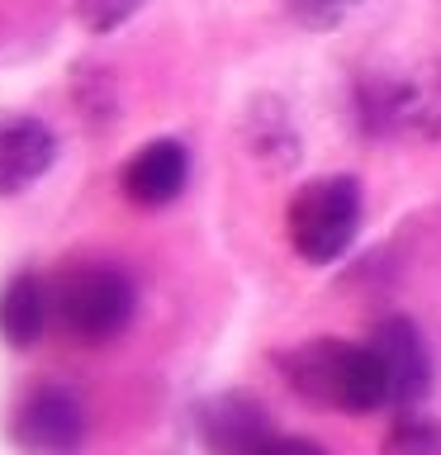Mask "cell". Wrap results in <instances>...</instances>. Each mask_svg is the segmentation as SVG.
Wrapping results in <instances>:
<instances>
[{
	"label": "cell",
	"instance_id": "obj_12",
	"mask_svg": "<svg viewBox=\"0 0 441 455\" xmlns=\"http://www.w3.org/2000/svg\"><path fill=\"white\" fill-rule=\"evenodd\" d=\"M356 5H361V0H285L290 20H294L299 28H313V34H323V28H337Z\"/></svg>",
	"mask_w": 441,
	"mask_h": 455
},
{
	"label": "cell",
	"instance_id": "obj_5",
	"mask_svg": "<svg viewBox=\"0 0 441 455\" xmlns=\"http://www.w3.org/2000/svg\"><path fill=\"white\" fill-rule=\"evenodd\" d=\"M361 119L375 133L441 138V67L361 85Z\"/></svg>",
	"mask_w": 441,
	"mask_h": 455
},
{
	"label": "cell",
	"instance_id": "obj_4",
	"mask_svg": "<svg viewBox=\"0 0 441 455\" xmlns=\"http://www.w3.org/2000/svg\"><path fill=\"white\" fill-rule=\"evenodd\" d=\"M10 441L24 455H81L85 408L62 384H28L10 408Z\"/></svg>",
	"mask_w": 441,
	"mask_h": 455
},
{
	"label": "cell",
	"instance_id": "obj_13",
	"mask_svg": "<svg viewBox=\"0 0 441 455\" xmlns=\"http://www.w3.org/2000/svg\"><path fill=\"white\" fill-rule=\"evenodd\" d=\"M138 10H142V0H76L85 34H114V28L128 24Z\"/></svg>",
	"mask_w": 441,
	"mask_h": 455
},
{
	"label": "cell",
	"instance_id": "obj_14",
	"mask_svg": "<svg viewBox=\"0 0 441 455\" xmlns=\"http://www.w3.org/2000/svg\"><path fill=\"white\" fill-rule=\"evenodd\" d=\"M256 455H323V446H313L304 436H270Z\"/></svg>",
	"mask_w": 441,
	"mask_h": 455
},
{
	"label": "cell",
	"instance_id": "obj_6",
	"mask_svg": "<svg viewBox=\"0 0 441 455\" xmlns=\"http://www.w3.org/2000/svg\"><path fill=\"white\" fill-rule=\"evenodd\" d=\"M365 347L375 351L380 375H384V394H389V408L408 412L432 384V355H427V341L418 332V323L404 318V313H389L370 327Z\"/></svg>",
	"mask_w": 441,
	"mask_h": 455
},
{
	"label": "cell",
	"instance_id": "obj_3",
	"mask_svg": "<svg viewBox=\"0 0 441 455\" xmlns=\"http://www.w3.org/2000/svg\"><path fill=\"white\" fill-rule=\"evenodd\" d=\"M361 185L351 176H323L309 180L304 190L290 199L285 209V233L290 247L304 256L309 266H327L356 242L361 228Z\"/></svg>",
	"mask_w": 441,
	"mask_h": 455
},
{
	"label": "cell",
	"instance_id": "obj_7",
	"mask_svg": "<svg viewBox=\"0 0 441 455\" xmlns=\"http://www.w3.org/2000/svg\"><path fill=\"white\" fill-rule=\"evenodd\" d=\"M195 432L213 455H256L270 441V418L252 394H213L195 408Z\"/></svg>",
	"mask_w": 441,
	"mask_h": 455
},
{
	"label": "cell",
	"instance_id": "obj_9",
	"mask_svg": "<svg viewBox=\"0 0 441 455\" xmlns=\"http://www.w3.org/2000/svg\"><path fill=\"white\" fill-rule=\"evenodd\" d=\"M57 162L52 128L20 109H0V195H20Z\"/></svg>",
	"mask_w": 441,
	"mask_h": 455
},
{
	"label": "cell",
	"instance_id": "obj_10",
	"mask_svg": "<svg viewBox=\"0 0 441 455\" xmlns=\"http://www.w3.org/2000/svg\"><path fill=\"white\" fill-rule=\"evenodd\" d=\"M52 327V290L34 270H20L0 284V341L14 351L38 347V337Z\"/></svg>",
	"mask_w": 441,
	"mask_h": 455
},
{
	"label": "cell",
	"instance_id": "obj_8",
	"mask_svg": "<svg viewBox=\"0 0 441 455\" xmlns=\"http://www.w3.org/2000/svg\"><path fill=\"white\" fill-rule=\"evenodd\" d=\"M185 180H190V152H185V142H176V138L142 142L119 171V190H124L128 204H138V209L171 204V199L185 190Z\"/></svg>",
	"mask_w": 441,
	"mask_h": 455
},
{
	"label": "cell",
	"instance_id": "obj_11",
	"mask_svg": "<svg viewBox=\"0 0 441 455\" xmlns=\"http://www.w3.org/2000/svg\"><path fill=\"white\" fill-rule=\"evenodd\" d=\"M380 455H441V422L418 418V412H404V418L389 427Z\"/></svg>",
	"mask_w": 441,
	"mask_h": 455
},
{
	"label": "cell",
	"instance_id": "obj_2",
	"mask_svg": "<svg viewBox=\"0 0 441 455\" xmlns=\"http://www.w3.org/2000/svg\"><path fill=\"white\" fill-rule=\"evenodd\" d=\"M52 323L81 347H105L124 337L138 313V290L119 266H67L52 284Z\"/></svg>",
	"mask_w": 441,
	"mask_h": 455
},
{
	"label": "cell",
	"instance_id": "obj_1",
	"mask_svg": "<svg viewBox=\"0 0 441 455\" xmlns=\"http://www.w3.org/2000/svg\"><path fill=\"white\" fill-rule=\"evenodd\" d=\"M285 384L313 408H333V412H375L389 408L384 394L380 361L365 341L347 337H309L299 347L276 355Z\"/></svg>",
	"mask_w": 441,
	"mask_h": 455
}]
</instances>
